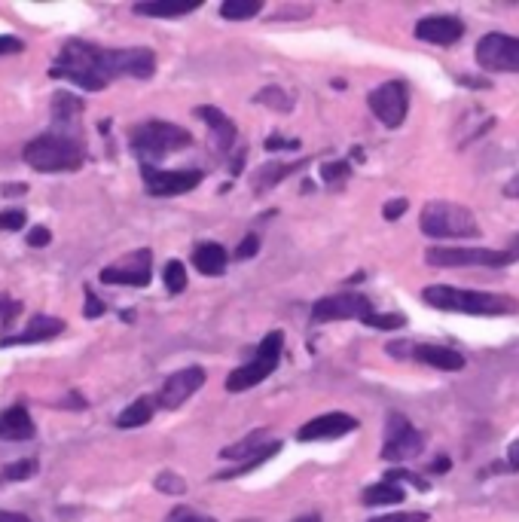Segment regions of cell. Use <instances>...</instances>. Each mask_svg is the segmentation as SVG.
I'll use <instances>...</instances> for the list:
<instances>
[{
    "label": "cell",
    "instance_id": "2",
    "mask_svg": "<svg viewBox=\"0 0 519 522\" xmlns=\"http://www.w3.org/2000/svg\"><path fill=\"white\" fill-rule=\"evenodd\" d=\"M422 300L443 312H465V315H510L519 309L513 297L483 294V290H461L449 284H431L422 290Z\"/></svg>",
    "mask_w": 519,
    "mask_h": 522
},
{
    "label": "cell",
    "instance_id": "24",
    "mask_svg": "<svg viewBox=\"0 0 519 522\" xmlns=\"http://www.w3.org/2000/svg\"><path fill=\"white\" fill-rule=\"evenodd\" d=\"M306 165V159L300 162H266L257 174H254V190L257 193H266L269 187H278L287 174H297L300 168Z\"/></svg>",
    "mask_w": 519,
    "mask_h": 522
},
{
    "label": "cell",
    "instance_id": "43",
    "mask_svg": "<svg viewBox=\"0 0 519 522\" xmlns=\"http://www.w3.org/2000/svg\"><path fill=\"white\" fill-rule=\"evenodd\" d=\"M370 522H428V513H391V516H379Z\"/></svg>",
    "mask_w": 519,
    "mask_h": 522
},
{
    "label": "cell",
    "instance_id": "41",
    "mask_svg": "<svg viewBox=\"0 0 519 522\" xmlns=\"http://www.w3.org/2000/svg\"><path fill=\"white\" fill-rule=\"evenodd\" d=\"M25 49V43L13 34H0V55H19Z\"/></svg>",
    "mask_w": 519,
    "mask_h": 522
},
{
    "label": "cell",
    "instance_id": "29",
    "mask_svg": "<svg viewBox=\"0 0 519 522\" xmlns=\"http://www.w3.org/2000/svg\"><path fill=\"white\" fill-rule=\"evenodd\" d=\"M162 278H165L168 294H184V290H187V269H184L181 260H168Z\"/></svg>",
    "mask_w": 519,
    "mask_h": 522
},
{
    "label": "cell",
    "instance_id": "15",
    "mask_svg": "<svg viewBox=\"0 0 519 522\" xmlns=\"http://www.w3.org/2000/svg\"><path fill=\"white\" fill-rule=\"evenodd\" d=\"M358 428V419L355 416H345V413H327V416H318L312 422H306L300 431H297V440L303 443H312V440H336L342 434H352Z\"/></svg>",
    "mask_w": 519,
    "mask_h": 522
},
{
    "label": "cell",
    "instance_id": "5",
    "mask_svg": "<svg viewBox=\"0 0 519 522\" xmlns=\"http://www.w3.org/2000/svg\"><path fill=\"white\" fill-rule=\"evenodd\" d=\"M422 232L431 239H477L483 229L465 205L431 202L422 211Z\"/></svg>",
    "mask_w": 519,
    "mask_h": 522
},
{
    "label": "cell",
    "instance_id": "44",
    "mask_svg": "<svg viewBox=\"0 0 519 522\" xmlns=\"http://www.w3.org/2000/svg\"><path fill=\"white\" fill-rule=\"evenodd\" d=\"M107 309H104V303L92 294V290H86V306H83V315L86 318H101Z\"/></svg>",
    "mask_w": 519,
    "mask_h": 522
},
{
    "label": "cell",
    "instance_id": "23",
    "mask_svg": "<svg viewBox=\"0 0 519 522\" xmlns=\"http://www.w3.org/2000/svg\"><path fill=\"white\" fill-rule=\"evenodd\" d=\"M226 263H229V257H226L223 245H217V242H202L193 251V266L202 275H223L226 272Z\"/></svg>",
    "mask_w": 519,
    "mask_h": 522
},
{
    "label": "cell",
    "instance_id": "11",
    "mask_svg": "<svg viewBox=\"0 0 519 522\" xmlns=\"http://www.w3.org/2000/svg\"><path fill=\"white\" fill-rule=\"evenodd\" d=\"M373 315V303L364 294H336L324 297L312 306V321L327 324V321H364Z\"/></svg>",
    "mask_w": 519,
    "mask_h": 522
},
{
    "label": "cell",
    "instance_id": "28",
    "mask_svg": "<svg viewBox=\"0 0 519 522\" xmlns=\"http://www.w3.org/2000/svg\"><path fill=\"white\" fill-rule=\"evenodd\" d=\"M260 10H263L260 0H223V4H220V16L223 19H233V22L254 19Z\"/></svg>",
    "mask_w": 519,
    "mask_h": 522
},
{
    "label": "cell",
    "instance_id": "1",
    "mask_svg": "<svg viewBox=\"0 0 519 522\" xmlns=\"http://www.w3.org/2000/svg\"><path fill=\"white\" fill-rule=\"evenodd\" d=\"M153 74H156L153 49H144V46L107 49L89 40H68L62 52L55 55V65L49 68L52 80L74 83L86 92H101L120 77L150 80Z\"/></svg>",
    "mask_w": 519,
    "mask_h": 522
},
{
    "label": "cell",
    "instance_id": "4",
    "mask_svg": "<svg viewBox=\"0 0 519 522\" xmlns=\"http://www.w3.org/2000/svg\"><path fill=\"white\" fill-rule=\"evenodd\" d=\"M193 144V135L175 123H162V120H150L141 123L129 132V147L132 153L147 165V159H159L165 153H175Z\"/></svg>",
    "mask_w": 519,
    "mask_h": 522
},
{
    "label": "cell",
    "instance_id": "46",
    "mask_svg": "<svg viewBox=\"0 0 519 522\" xmlns=\"http://www.w3.org/2000/svg\"><path fill=\"white\" fill-rule=\"evenodd\" d=\"M257 248H260V239H257V236H248V239L239 245L236 257H239V260H248V257H254V254H257Z\"/></svg>",
    "mask_w": 519,
    "mask_h": 522
},
{
    "label": "cell",
    "instance_id": "26",
    "mask_svg": "<svg viewBox=\"0 0 519 522\" xmlns=\"http://www.w3.org/2000/svg\"><path fill=\"white\" fill-rule=\"evenodd\" d=\"M153 410H156L153 397H138L135 403H129L126 410L117 416V428H123V431L126 428H141L153 419Z\"/></svg>",
    "mask_w": 519,
    "mask_h": 522
},
{
    "label": "cell",
    "instance_id": "6",
    "mask_svg": "<svg viewBox=\"0 0 519 522\" xmlns=\"http://www.w3.org/2000/svg\"><path fill=\"white\" fill-rule=\"evenodd\" d=\"M281 348H284V333H281V330L263 336V342H260V348H257V358H254L251 364H245V367H239V370L229 373L226 391H248V388L260 385L266 376H272V370H275L278 361H281Z\"/></svg>",
    "mask_w": 519,
    "mask_h": 522
},
{
    "label": "cell",
    "instance_id": "32",
    "mask_svg": "<svg viewBox=\"0 0 519 522\" xmlns=\"http://www.w3.org/2000/svg\"><path fill=\"white\" fill-rule=\"evenodd\" d=\"M364 324L367 327H376V330H400V327H407V318L403 315H397V312H385V315H370V318H364Z\"/></svg>",
    "mask_w": 519,
    "mask_h": 522
},
{
    "label": "cell",
    "instance_id": "49",
    "mask_svg": "<svg viewBox=\"0 0 519 522\" xmlns=\"http://www.w3.org/2000/svg\"><path fill=\"white\" fill-rule=\"evenodd\" d=\"M65 406H74V410H86V400L80 394H68V400H62Z\"/></svg>",
    "mask_w": 519,
    "mask_h": 522
},
{
    "label": "cell",
    "instance_id": "30",
    "mask_svg": "<svg viewBox=\"0 0 519 522\" xmlns=\"http://www.w3.org/2000/svg\"><path fill=\"white\" fill-rule=\"evenodd\" d=\"M278 449H281V443L275 440V443H272V446H269L266 452H260L257 458H251V461H242L239 468H233V471H223V474H217V480H233V477H242V474H251V471H257L260 464H263V461H269V458H272V455H275Z\"/></svg>",
    "mask_w": 519,
    "mask_h": 522
},
{
    "label": "cell",
    "instance_id": "21",
    "mask_svg": "<svg viewBox=\"0 0 519 522\" xmlns=\"http://www.w3.org/2000/svg\"><path fill=\"white\" fill-rule=\"evenodd\" d=\"M416 361L434 367V370H461L465 367V355L446 345H416Z\"/></svg>",
    "mask_w": 519,
    "mask_h": 522
},
{
    "label": "cell",
    "instance_id": "38",
    "mask_svg": "<svg viewBox=\"0 0 519 522\" xmlns=\"http://www.w3.org/2000/svg\"><path fill=\"white\" fill-rule=\"evenodd\" d=\"M165 522H214V519L211 516H202V513L190 510V507H175V510L168 513Z\"/></svg>",
    "mask_w": 519,
    "mask_h": 522
},
{
    "label": "cell",
    "instance_id": "14",
    "mask_svg": "<svg viewBox=\"0 0 519 522\" xmlns=\"http://www.w3.org/2000/svg\"><path fill=\"white\" fill-rule=\"evenodd\" d=\"M205 385V370L202 367H187V370H178V373H171L159 394H156V403L162 406V410H178V406L184 400H190L199 388Z\"/></svg>",
    "mask_w": 519,
    "mask_h": 522
},
{
    "label": "cell",
    "instance_id": "9",
    "mask_svg": "<svg viewBox=\"0 0 519 522\" xmlns=\"http://www.w3.org/2000/svg\"><path fill=\"white\" fill-rule=\"evenodd\" d=\"M477 62L483 71L519 74V37L510 34H486L477 43Z\"/></svg>",
    "mask_w": 519,
    "mask_h": 522
},
{
    "label": "cell",
    "instance_id": "40",
    "mask_svg": "<svg viewBox=\"0 0 519 522\" xmlns=\"http://www.w3.org/2000/svg\"><path fill=\"white\" fill-rule=\"evenodd\" d=\"M31 248H46L49 242H52V232L46 229V226H34L31 232H28V239H25Z\"/></svg>",
    "mask_w": 519,
    "mask_h": 522
},
{
    "label": "cell",
    "instance_id": "45",
    "mask_svg": "<svg viewBox=\"0 0 519 522\" xmlns=\"http://www.w3.org/2000/svg\"><path fill=\"white\" fill-rule=\"evenodd\" d=\"M407 199H394V202H388L385 208H382V217L385 220H397V217H403V214H407Z\"/></svg>",
    "mask_w": 519,
    "mask_h": 522
},
{
    "label": "cell",
    "instance_id": "39",
    "mask_svg": "<svg viewBox=\"0 0 519 522\" xmlns=\"http://www.w3.org/2000/svg\"><path fill=\"white\" fill-rule=\"evenodd\" d=\"M388 483H400V480H407V483H413L416 489H422V492H428L431 486H428V480H422V477H416V474H410V471H388V477H385Z\"/></svg>",
    "mask_w": 519,
    "mask_h": 522
},
{
    "label": "cell",
    "instance_id": "34",
    "mask_svg": "<svg viewBox=\"0 0 519 522\" xmlns=\"http://www.w3.org/2000/svg\"><path fill=\"white\" fill-rule=\"evenodd\" d=\"M156 489H159V492H168V495H184V492H187V483H184L178 474H168V471H165V474L156 477Z\"/></svg>",
    "mask_w": 519,
    "mask_h": 522
},
{
    "label": "cell",
    "instance_id": "13",
    "mask_svg": "<svg viewBox=\"0 0 519 522\" xmlns=\"http://www.w3.org/2000/svg\"><path fill=\"white\" fill-rule=\"evenodd\" d=\"M150 272H153V251L141 248V251H132L120 263L104 266L101 269V281L104 284H126V287H147L150 284Z\"/></svg>",
    "mask_w": 519,
    "mask_h": 522
},
{
    "label": "cell",
    "instance_id": "20",
    "mask_svg": "<svg viewBox=\"0 0 519 522\" xmlns=\"http://www.w3.org/2000/svg\"><path fill=\"white\" fill-rule=\"evenodd\" d=\"M196 116L208 123L217 150H229V147L236 144V123L229 120V116H226L223 110H217V107H211V104H202V107H196Z\"/></svg>",
    "mask_w": 519,
    "mask_h": 522
},
{
    "label": "cell",
    "instance_id": "48",
    "mask_svg": "<svg viewBox=\"0 0 519 522\" xmlns=\"http://www.w3.org/2000/svg\"><path fill=\"white\" fill-rule=\"evenodd\" d=\"M507 471H519V440L507 449Z\"/></svg>",
    "mask_w": 519,
    "mask_h": 522
},
{
    "label": "cell",
    "instance_id": "51",
    "mask_svg": "<svg viewBox=\"0 0 519 522\" xmlns=\"http://www.w3.org/2000/svg\"><path fill=\"white\" fill-rule=\"evenodd\" d=\"M16 193H25V187H4V196H16Z\"/></svg>",
    "mask_w": 519,
    "mask_h": 522
},
{
    "label": "cell",
    "instance_id": "17",
    "mask_svg": "<svg viewBox=\"0 0 519 522\" xmlns=\"http://www.w3.org/2000/svg\"><path fill=\"white\" fill-rule=\"evenodd\" d=\"M465 34V22L455 16H428L416 25V37L434 46H452Z\"/></svg>",
    "mask_w": 519,
    "mask_h": 522
},
{
    "label": "cell",
    "instance_id": "12",
    "mask_svg": "<svg viewBox=\"0 0 519 522\" xmlns=\"http://www.w3.org/2000/svg\"><path fill=\"white\" fill-rule=\"evenodd\" d=\"M141 178H144V190L150 196H181L190 193L202 184V171L196 168H184V171H159L153 165H141Z\"/></svg>",
    "mask_w": 519,
    "mask_h": 522
},
{
    "label": "cell",
    "instance_id": "52",
    "mask_svg": "<svg viewBox=\"0 0 519 522\" xmlns=\"http://www.w3.org/2000/svg\"><path fill=\"white\" fill-rule=\"evenodd\" d=\"M297 522H321V516H315V513H309V516H300Z\"/></svg>",
    "mask_w": 519,
    "mask_h": 522
},
{
    "label": "cell",
    "instance_id": "27",
    "mask_svg": "<svg viewBox=\"0 0 519 522\" xmlns=\"http://www.w3.org/2000/svg\"><path fill=\"white\" fill-rule=\"evenodd\" d=\"M403 498V489L397 486V483H388V480H382V483H376V486H370V489H364V504H370V507H382V504H400Z\"/></svg>",
    "mask_w": 519,
    "mask_h": 522
},
{
    "label": "cell",
    "instance_id": "35",
    "mask_svg": "<svg viewBox=\"0 0 519 522\" xmlns=\"http://www.w3.org/2000/svg\"><path fill=\"white\" fill-rule=\"evenodd\" d=\"M25 211L22 208H7V211H0V232H16L25 226Z\"/></svg>",
    "mask_w": 519,
    "mask_h": 522
},
{
    "label": "cell",
    "instance_id": "18",
    "mask_svg": "<svg viewBox=\"0 0 519 522\" xmlns=\"http://www.w3.org/2000/svg\"><path fill=\"white\" fill-rule=\"evenodd\" d=\"M65 321L62 318H49V315H37L28 321V327L16 336H0V348H10V345H34V342H46L65 333Z\"/></svg>",
    "mask_w": 519,
    "mask_h": 522
},
{
    "label": "cell",
    "instance_id": "37",
    "mask_svg": "<svg viewBox=\"0 0 519 522\" xmlns=\"http://www.w3.org/2000/svg\"><path fill=\"white\" fill-rule=\"evenodd\" d=\"M22 315V303L19 300H10V297H0V321H4V327L10 330L13 321Z\"/></svg>",
    "mask_w": 519,
    "mask_h": 522
},
{
    "label": "cell",
    "instance_id": "7",
    "mask_svg": "<svg viewBox=\"0 0 519 522\" xmlns=\"http://www.w3.org/2000/svg\"><path fill=\"white\" fill-rule=\"evenodd\" d=\"M519 260V245L507 248V251H489V248H428L425 251V263L428 266H486V269H498V266H510Z\"/></svg>",
    "mask_w": 519,
    "mask_h": 522
},
{
    "label": "cell",
    "instance_id": "33",
    "mask_svg": "<svg viewBox=\"0 0 519 522\" xmlns=\"http://www.w3.org/2000/svg\"><path fill=\"white\" fill-rule=\"evenodd\" d=\"M349 174H352V165L345 162V159H339V162H324V165H321V181H327V184L345 181Z\"/></svg>",
    "mask_w": 519,
    "mask_h": 522
},
{
    "label": "cell",
    "instance_id": "10",
    "mask_svg": "<svg viewBox=\"0 0 519 522\" xmlns=\"http://www.w3.org/2000/svg\"><path fill=\"white\" fill-rule=\"evenodd\" d=\"M422 446H425V440L407 416H400V413L388 416V431H385V446H382L385 461H410L422 452Z\"/></svg>",
    "mask_w": 519,
    "mask_h": 522
},
{
    "label": "cell",
    "instance_id": "31",
    "mask_svg": "<svg viewBox=\"0 0 519 522\" xmlns=\"http://www.w3.org/2000/svg\"><path fill=\"white\" fill-rule=\"evenodd\" d=\"M37 458H22V461H16V464H10V468H4V480H10V483H16V480H31L34 474H37Z\"/></svg>",
    "mask_w": 519,
    "mask_h": 522
},
{
    "label": "cell",
    "instance_id": "50",
    "mask_svg": "<svg viewBox=\"0 0 519 522\" xmlns=\"http://www.w3.org/2000/svg\"><path fill=\"white\" fill-rule=\"evenodd\" d=\"M0 522H31V519L22 516V513H7V510H0Z\"/></svg>",
    "mask_w": 519,
    "mask_h": 522
},
{
    "label": "cell",
    "instance_id": "16",
    "mask_svg": "<svg viewBox=\"0 0 519 522\" xmlns=\"http://www.w3.org/2000/svg\"><path fill=\"white\" fill-rule=\"evenodd\" d=\"M80 116H83V101L71 92H55L52 95V132L80 138Z\"/></svg>",
    "mask_w": 519,
    "mask_h": 522
},
{
    "label": "cell",
    "instance_id": "36",
    "mask_svg": "<svg viewBox=\"0 0 519 522\" xmlns=\"http://www.w3.org/2000/svg\"><path fill=\"white\" fill-rule=\"evenodd\" d=\"M257 101L260 104H275V110H291V98H287L281 89H275V86H269V89H263L260 95H257Z\"/></svg>",
    "mask_w": 519,
    "mask_h": 522
},
{
    "label": "cell",
    "instance_id": "47",
    "mask_svg": "<svg viewBox=\"0 0 519 522\" xmlns=\"http://www.w3.org/2000/svg\"><path fill=\"white\" fill-rule=\"evenodd\" d=\"M452 468V461L446 458V455H437L434 461H431V468H428V474H446Z\"/></svg>",
    "mask_w": 519,
    "mask_h": 522
},
{
    "label": "cell",
    "instance_id": "8",
    "mask_svg": "<svg viewBox=\"0 0 519 522\" xmlns=\"http://www.w3.org/2000/svg\"><path fill=\"white\" fill-rule=\"evenodd\" d=\"M367 104L373 110V116L388 126V129H397L403 120H407V110H410V89L403 80H388L382 83L379 89H373L367 95Z\"/></svg>",
    "mask_w": 519,
    "mask_h": 522
},
{
    "label": "cell",
    "instance_id": "3",
    "mask_svg": "<svg viewBox=\"0 0 519 522\" xmlns=\"http://www.w3.org/2000/svg\"><path fill=\"white\" fill-rule=\"evenodd\" d=\"M25 162L34 168V171H43V174H59V171H77L83 168L86 162V147L80 138H68V135H55V132H46L34 141L25 144L22 150Z\"/></svg>",
    "mask_w": 519,
    "mask_h": 522
},
{
    "label": "cell",
    "instance_id": "22",
    "mask_svg": "<svg viewBox=\"0 0 519 522\" xmlns=\"http://www.w3.org/2000/svg\"><path fill=\"white\" fill-rule=\"evenodd\" d=\"M202 7V0H150V4H135L138 16H153V19H175L187 16Z\"/></svg>",
    "mask_w": 519,
    "mask_h": 522
},
{
    "label": "cell",
    "instance_id": "25",
    "mask_svg": "<svg viewBox=\"0 0 519 522\" xmlns=\"http://www.w3.org/2000/svg\"><path fill=\"white\" fill-rule=\"evenodd\" d=\"M266 440H269V431H266V428H257L251 437H245V440L236 443V446H226L220 455H223V458H233V461H251V458H257L260 452H266V449L275 443V440H272V443H266Z\"/></svg>",
    "mask_w": 519,
    "mask_h": 522
},
{
    "label": "cell",
    "instance_id": "42",
    "mask_svg": "<svg viewBox=\"0 0 519 522\" xmlns=\"http://www.w3.org/2000/svg\"><path fill=\"white\" fill-rule=\"evenodd\" d=\"M263 147H266L269 153H281V150H297V147H300V141H287V138L272 135V138H266V141H263Z\"/></svg>",
    "mask_w": 519,
    "mask_h": 522
},
{
    "label": "cell",
    "instance_id": "19",
    "mask_svg": "<svg viewBox=\"0 0 519 522\" xmlns=\"http://www.w3.org/2000/svg\"><path fill=\"white\" fill-rule=\"evenodd\" d=\"M37 434L34 428V419L25 406H10V410L0 413V440H10V443H22V440H31Z\"/></svg>",
    "mask_w": 519,
    "mask_h": 522
}]
</instances>
